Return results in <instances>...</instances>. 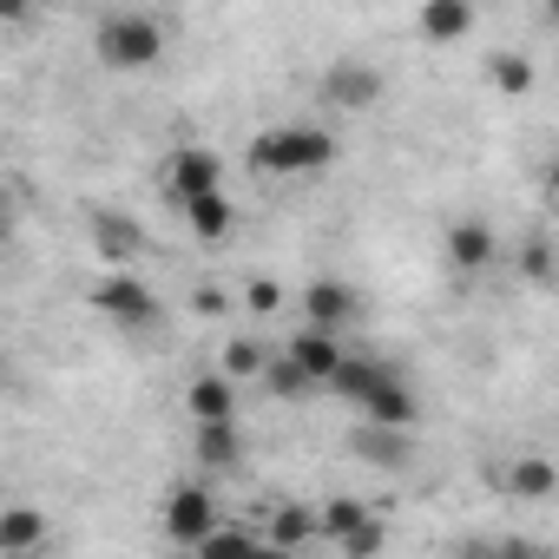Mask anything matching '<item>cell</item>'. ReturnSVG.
I'll use <instances>...</instances> for the list:
<instances>
[{"label": "cell", "mask_w": 559, "mask_h": 559, "mask_svg": "<svg viewBox=\"0 0 559 559\" xmlns=\"http://www.w3.org/2000/svg\"><path fill=\"white\" fill-rule=\"evenodd\" d=\"M243 165H250V171H263V178H310V171H330V165H336V132H330V126H317V119L270 126V132H257V139H250Z\"/></svg>", "instance_id": "1"}, {"label": "cell", "mask_w": 559, "mask_h": 559, "mask_svg": "<svg viewBox=\"0 0 559 559\" xmlns=\"http://www.w3.org/2000/svg\"><path fill=\"white\" fill-rule=\"evenodd\" d=\"M93 53L112 73H145V67L165 60V21L145 14V8H106L99 27H93Z\"/></svg>", "instance_id": "2"}, {"label": "cell", "mask_w": 559, "mask_h": 559, "mask_svg": "<svg viewBox=\"0 0 559 559\" xmlns=\"http://www.w3.org/2000/svg\"><path fill=\"white\" fill-rule=\"evenodd\" d=\"M93 310L112 317L119 330H158V323H165V304H158L152 284H139V270H112V276H99V284H93Z\"/></svg>", "instance_id": "3"}, {"label": "cell", "mask_w": 559, "mask_h": 559, "mask_svg": "<svg viewBox=\"0 0 559 559\" xmlns=\"http://www.w3.org/2000/svg\"><path fill=\"white\" fill-rule=\"evenodd\" d=\"M158 526H165V539L171 546H198L211 526H217V500H211V487H198V480H178L171 493H165V513H158Z\"/></svg>", "instance_id": "4"}, {"label": "cell", "mask_w": 559, "mask_h": 559, "mask_svg": "<svg viewBox=\"0 0 559 559\" xmlns=\"http://www.w3.org/2000/svg\"><path fill=\"white\" fill-rule=\"evenodd\" d=\"M323 106H336V112H376V106H382V67H369V60H356V53L330 60V73H323Z\"/></svg>", "instance_id": "5"}, {"label": "cell", "mask_w": 559, "mask_h": 559, "mask_svg": "<svg viewBox=\"0 0 559 559\" xmlns=\"http://www.w3.org/2000/svg\"><path fill=\"white\" fill-rule=\"evenodd\" d=\"M356 317H362V290L343 284V276H317V284L304 290V330L336 336V330H349Z\"/></svg>", "instance_id": "6"}, {"label": "cell", "mask_w": 559, "mask_h": 559, "mask_svg": "<svg viewBox=\"0 0 559 559\" xmlns=\"http://www.w3.org/2000/svg\"><path fill=\"white\" fill-rule=\"evenodd\" d=\"M165 191H171L178 204L224 191V158H217V152H204V145H185V152H171V165H165Z\"/></svg>", "instance_id": "7"}, {"label": "cell", "mask_w": 559, "mask_h": 559, "mask_svg": "<svg viewBox=\"0 0 559 559\" xmlns=\"http://www.w3.org/2000/svg\"><path fill=\"white\" fill-rule=\"evenodd\" d=\"M86 230H93V243H99L106 263H132V257L145 250V224L126 217L119 204H93V211H86Z\"/></svg>", "instance_id": "8"}, {"label": "cell", "mask_w": 559, "mask_h": 559, "mask_svg": "<svg viewBox=\"0 0 559 559\" xmlns=\"http://www.w3.org/2000/svg\"><path fill=\"white\" fill-rule=\"evenodd\" d=\"M362 415H369L376 428H402V435H415V421H421V395H415V382H408L402 369H389V376L376 382V395L362 402Z\"/></svg>", "instance_id": "9"}, {"label": "cell", "mask_w": 559, "mask_h": 559, "mask_svg": "<svg viewBox=\"0 0 559 559\" xmlns=\"http://www.w3.org/2000/svg\"><path fill=\"white\" fill-rule=\"evenodd\" d=\"M284 362L304 376V389H323V382L336 376V362H343V343L323 336V330H297V336L284 343Z\"/></svg>", "instance_id": "10"}, {"label": "cell", "mask_w": 559, "mask_h": 559, "mask_svg": "<svg viewBox=\"0 0 559 559\" xmlns=\"http://www.w3.org/2000/svg\"><path fill=\"white\" fill-rule=\"evenodd\" d=\"M349 454L369 461V467L402 474V467L415 461V435H402V428H376V421H356V428H349Z\"/></svg>", "instance_id": "11"}, {"label": "cell", "mask_w": 559, "mask_h": 559, "mask_svg": "<svg viewBox=\"0 0 559 559\" xmlns=\"http://www.w3.org/2000/svg\"><path fill=\"white\" fill-rule=\"evenodd\" d=\"M441 250H448V263H454L461 276H480V270H487V263L500 257V237H493V230H487L480 217H454V224H448V243H441Z\"/></svg>", "instance_id": "12"}, {"label": "cell", "mask_w": 559, "mask_h": 559, "mask_svg": "<svg viewBox=\"0 0 559 559\" xmlns=\"http://www.w3.org/2000/svg\"><path fill=\"white\" fill-rule=\"evenodd\" d=\"M185 415H191V428H217V421H237V389L211 369V376H198L191 389H185Z\"/></svg>", "instance_id": "13"}, {"label": "cell", "mask_w": 559, "mask_h": 559, "mask_svg": "<svg viewBox=\"0 0 559 559\" xmlns=\"http://www.w3.org/2000/svg\"><path fill=\"white\" fill-rule=\"evenodd\" d=\"M493 487H500V493H513V500H552L559 474H552V461H546V454H520V461L493 467Z\"/></svg>", "instance_id": "14"}, {"label": "cell", "mask_w": 559, "mask_h": 559, "mask_svg": "<svg viewBox=\"0 0 559 559\" xmlns=\"http://www.w3.org/2000/svg\"><path fill=\"white\" fill-rule=\"evenodd\" d=\"M40 546H47V513L40 507H0V552L34 559Z\"/></svg>", "instance_id": "15"}, {"label": "cell", "mask_w": 559, "mask_h": 559, "mask_svg": "<svg viewBox=\"0 0 559 559\" xmlns=\"http://www.w3.org/2000/svg\"><path fill=\"white\" fill-rule=\"evenodd\" d=\"M191 461L224 474V467H243V428L237 421H217V428H191Z\"/></svg>", "instance_id": "16"}, {"label": "cell", "mask_w": 559, "mask_h": 559, "mask_svg": "<svg viewBox=\"0 0 559 559\" xmlns=\"http://www.w3.org/2000/svg\"><path fill=\"white\" fill-rule=\"evenodd\" d=\"M415 27H421V40H435V47H454V40L474 34V8H467V0H428V8L415 14Z\"/></svg>", "instance_id": "17"}, {"label": "cell", "mask_w": 559, "mask_h": 559, "mask_svg": "<svg viewBox=\"0 0 559 559\" xmlns=\"http://www.w3.org/2000/svg\"><path fill=\"white\" fill-rule=\"evenodd\" d=\"M178 211H185V224H191V237H198V243H224V237L237 230V204H230V191L191 198V204H178Z\"/></svg>", "instance_id": "18"}, {"label": "cell", "mask_w": 559, "mask_h": 559, "mask_svg": "<svg viewBox=\"0 0 559 559\" xmlns=\"http://www.w3.org/2000/svg\"><path fill=\"white\" fill-rule=\"evenodd\" d=\"M382 376H389V362H376V356H343V362H336V376H330L323 389H330V395H343L349 408H362V402L376 395V382H382Z\"/></svg>", "instance_id": "19"}, {"label": "cell", "mask_w": 559, "mask_h": 559, "mask_svg": "<svg viewBox=\"0 0 559 559\" xmlns=\"http://www.w3.org/2000/svg\"><path fill=\"white\" fill-rule=\"evenodd\" d=\"M310 539H317V507L290 500V507H276V513H270V539H263V546H284V552H304Z\"/></svg>", "instance_id": "20"}, {"label": "cell", "mask_w": 559, "mask_h": 559, "mask_svg": "<svg viewBox=\"0 0 559 559\" xmlns=\"http://www.w3.org/2000/svg\"><path fill=\"white\" fill-rule=\"evenodd\" d=\"M270 369V349L263 343H250V336H230L224 349H217V376L237 389V382H250V376H263Z\"/></svg>", "instance_id": "21"}, {"label": "cell", "mask_w": 559, "mask_h": 559, "mask_svg": "<svg viewBox=\"0 0 559 559\" xmlns=\"http://www.w3.org/2000/svg\"><path fill=\"white\" fill-rule=\"evenodd\" d=\"M362 520H376V513H369L362 500H349V493H336V500H323V507H317V533H323V539H336V546H343Z\"/></svg>", "instance_id": "22"}, {"label": "cell", "mask_w": 559, "mask_h": 559, "mask_svg": "<svg viewBox=\"0 0 559 559\" xmlns=\"http://www.w3.org/2000/svg\"><path fill=\"white\" fill-rule=\"evenodd\" d=\"M250 552H257V533L250 526H224V520L191 546V559H250Z\"/></svg>", "instance_id": "23"}, {"label": "cell", "mask_w": 559, "mask_h": 559, "mask_svg": "<svg viewBox=\"0 0 559 559\" xmlns=\"http://www.w3.org/2000/svg\"><path fill=\"white\" fill-rule=\"evenodd\" d=\"M487 80H493L500 93H526V86H533V60H526V53H500V60L487 67Z\"/></svg>", "instance_id": "24"}, {"label": "cell", "mask_w": 559, "mask_h": 559, "mask_svg": "<svg viewBox=\"0 0 559 559\" xmlns=\"http://www.w3.org/2000/svg\"><path fill=\"white\" fill-rule=\"evenodd\" d=\"M520 270L546 290V284H552V243H546V237H526V243H520Z\"/></svg>", "instance_id": "25"}, {"label": "cell", "mask_w": 559, "mask_h": 559, "mask_svg": "<svg viewBox=\"0 0 559 559\" xmlns=\"http://www.w3.org/2000/svg\"><path fill=\"white\" fill-rule=\"evenodd\" d=\"M263 382H270V395H276V402H297V395H310V389H304V376H297V369H290L284 356H270Z\"/></svg>", "instance_id": "26"}, {"label": "cell", "mask_w": 559, "mask_h": 559, "mask_svg": "<svg viewBox=\"0 0 559 559\" xmlns=\"http://www.w3.org/2000/svg\"><path fill=\"white\" fill-rule=\"evenodd\" d=\"M382 539H389V533H382V520H362V526L343 539V559H376V552H382Z\"/></svg>", "instance_id": "27"}, {"label": "cell", "mask_w": 559, "mask_h": 559, "mask_svg": "<svg viewBox=\"0 0 559 559\" xmlns=\"http://www.w3.org/2000/svg\"><path fill=\"white\" fill-rule=\"evenodd\" d=\"M493 559H552L546 539H526V533H500L493 539Z\"/></svg>", "instance_id": "28"}, {"label": "cell", "mask_w": 559, "mask_h": 559, "mask_svg": "<svg viewBox=\"0 0 559 559\" xmlns=\"http://www.w3.org/2000/svg\"><path fill=\"white\" fill-rule=\"evenodd\" d=\"M243 304H250L257 317H276V310H284V290H276V284H270V276H257V284L243 290Z\"/></svg>", "instance_id": "29"}, {"label": "cell", "mask_w": 559, "mask_h": 559, "mask_svg": "<svg viewBox=\"0 0 559 559\" xmlns=\"http://www.w3.org/2000/svg\"><path fill=\"white\" fill-rule=\"evenodd\" d=\"M448 559H493V539H461Z\"/></svg>", "instance_id": "30"}, {"label": "cell", "mask_w": 559, "mask_h": 559, "mask_svg": "<svg viewBox=\"0 0 559 559\" xmlns=\"http://www.w3.org/2000/svg\"><path fill=\"white\" fill-rule=\"evenodd\" d=\"M250 559H297V552H284V546H263V539H257V552H250Z\"/></svg>", "instance_id": "31"}, {"label": "cell", "mask_w": 559, "mask_h": 559, "mask_svg": "<svg viewBox=\"0 0 559 559\" xmlns=\"http://www.w3.org/2000/svg\"><path fill=\"white\" fill-rule=\"evenodd\" d=\"M0 230H8V204H0Z\"/></svg>", "instance_id": "32"}, {"label": "cell", "mask_w": 559, "mask_h": 559, "mask_svg": "<svg viewBox=\"0 0 559 559\" xmlns=\"http://www.w3.org/2000/svg\"><path fill=\"white\" fill-rule=\"evenodd\" d=\"M0 382H8V356H0Z\"/></svg>", "instance_id": "33"}]
</instances>
